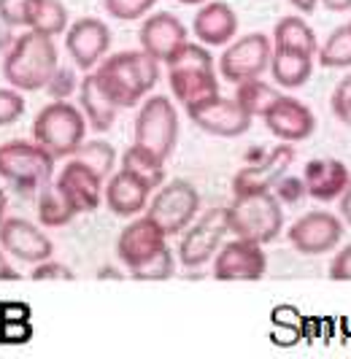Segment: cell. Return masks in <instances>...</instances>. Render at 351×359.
<instances>
[{"instance_id": "1", "label": "cell", "mask_w": 351, "mask_h": 359, "mask_svg": "<svg viewBox=\"0 0 351 359\" xmlns=\"http://www.w3.org/2000/svg\"><path fill=\"white\" fill-rule=\"evenodd\" d=\"M95 81L117 108H133L159 81V60L143 49L119 52L100 62V68L95 71Z\"/></svg>"}, {"instance_id": "46", "label": "cell", "mask_w": 351, "mask_h": 359, "mask_svg": "<svg viewBox=\"0 0 351 359\" xmlns=\"http://www.w3.org/2000/svg\"><path fill=\"white\" fill-rule=\"evenodd\" d=\"M178 3H187V6H194V3H206V0H178Z\"/></svg>"}, {"instance_id": "24", "label": "cell", "mask_w": 351, "mask_h": 359, "mask_svg": "<svg viewBox=\"0 0 351 359\" xmlns=\"http://www.w3.org/2000/svg\"><path fill=\"white\" fill-rule=\"evenodd\" d=\"M79 108H81L87 125L98 133L111 130V125L117 122V114H119V108L100 92L98 81H95V73L84 76L81 84H79Z\"/></svg>"}, {"instance_id": "40", "label": "cell", "mask_w": 351, "mask_h": 359, "mask_svg": "<svg viewBox=\"0 0 351 359\" xmlns=\"http://www.w3.org/2000/svg\"><path fill=\"white\" fill-rule=\"evenodd\" d=\"M330 278L333 281H351V243H346L330 262Z\"/></svg>"}, {"instance_id": "14", "label": "cell", "mask_w": 351, "mask_h": 359, "mask_svg": "<svg viewBox=\"0 0 351 359\" xmlns=\"http://www.w3.org/2000/svg\"><path fill=\"white\" fill-rule=\"evenodd\" d=\"M108 46H111V30L103 19L98 17L79 19L65 33V49H68L73 65L81 71H92L100 62V57L108 52Z\"/></svg>"}, {"instance_id": "9", "label": "cell", "mask_w": 351, "mask_h": 359, "mask_svg": "<svg viewBox=\"0 0 351 359\" xmlns=\"http://www.w3.org/2000/svg\"><path fill=\"white\" fill-rule=\"evenodd\" d=\"M270 41L263 33H249L230 43L225 54L219 57V73L230 84H241L246 79H257L270 65Z\"/></svg>"}, {"instance_id": "15", "label": "cell", "mask_w": 351, "mask_h": 359, "mask_svg": "<svg viewBox=\"0 0 351 359\" xmlns=\"http://www.w3.org/2000/svg\"><path fill=\"white\" fill-rule=\"evenodd\" d=\"M165 246H168V235L162 233L157 224L143 214L135 222H130L122 233H119L117 257L122 259V265L127 270H135L143 262H149L157 252H162Z\"/></svg>"}, {"instance_id": "44", "label": "cell", "mask_w": 351, "mask_h": 359, "mask_svg": "<svg viewBox=\"0 0 351 359\" xmlns=\"http://www.w3.org/2000/svg\"><path fill=\"white\" fill-rule=\"evenodd\" d=\"M295 8H298L300 14H311L316 6H319V0H289Z\"/></svg>"}, {"instance_id": "33", "label": "cell", "mask_w": 351, "mask_h": 359, "mask_svg": "<svg viewBox=\"0 0 351 359\" xmlns=\"http://www.w3.org/2000/svg\"><path fill=\"white\" fill-rule=\"evenodd\" d=\"M176 270V262H173V252L165 246L162 252H157L149 262H143L140 268L130 270V278H135V281H165V278H171Z\"/></svg>"}, {"instance_id": "12", "label": "cell", "mask_w": 351, "mask_h": 359, "mask_svg": "<svg viewBox=\"0 0 351 359\" xmlns=\"http://www.w3.org/2000/svg\"><path fill=\"white\" fill-rule=\"evenodd\" d=\"M227 233V211H208L194 227L184 230L178 243V259L184 268H200L216 254L222 238Z\"/></svg>"}, {"instance_id": "23", "label": "cell", "mask_w": 351, "mask_h": 359, "mask_svg": "<svg viewBox=\"0 0 351 359\" xmlns=\"http://www.w3.org/2000/svg\"><path fill=\"white\" fill-rule=\"evenodd\" d=\"M168 84L173 97L184 103V108L219 95L216 68H168Z\"/></svg>"}, {"instance_id": "43", "label": "cell", "mask_w": 351, "mask_h": 359, "mask_svg": "<svg viewBox=\"0 0 351 359\" xmlns=\"http://www.w3.org/2000/svg\"><path fill=\"white\" fill-rule=\"evenodd\" d=\"M6 278L19 281V276L14 273V268H8V265H6V259H3V246H0V281H6Z\"/></svg>"}, {"instance_id": "28", "label": "cell", "mask_w": 351, "mask_h": 359, "mask_svg": "<svg viewBox=\"0 0 351 359\" xmlns=\"http://www.w3.org/2000/svg\"><path fill=\"white\" fill-rule=\"evenodd\" d=\"M235 87H238L235 103L244 108L251 119H254V116H265V114L273 108V103L281 97V92L276 90L273 84L263 81L260 76H257V79H246V81L235 84Z\"/></svg>"}, {"instance_id": "21", "label": "cell", "mask_w": 351, "mask_h": 359, "mask_svg": "<svg viewBox=\"0 0 351 359\" xmlns=\"http://www.w3.org/2000/svg\"><path fill=\"white\" fill-rule=\"evenodd\" d=\"M149 195H152V189L140 179H135L133 173L122 170V168L117 173H111L108 184L103 187V200L108 205V211L117 216H124V219L143 214L146 205H149Z\"/></svg>"}, {"instance_id": "7", "label": "cell", "mask_w": 351, "mask_h": 359, "mask_svg": "<svg viewBox=\"0 0 351 359\" xmlns=\"http://www.w3.org/2000/svg\"><path fill=\"white\" fill-rule=\"evenodd\" d=\"M178 141V114L165 95H152L135 119V144L154 151L159 160L173 154Z\"/></svg>"}, {"instance_id": "27", "label": "cell", "mask_w": 351, "mask_h": 359, "mask_svg": "<svg viewBox=\"0 0 351 359\" xmlns=\"http://www.w3.org/2000/svg\"><path fill=\"white\" fill-rule=\"evenodd\" d=\"M122 170L133 173L135 179H140L149 189H157L165 181V160H159L154 151L143 149V146L133 144L130 149H124L122 154Z\"/></svg>"}, {"instance_id": "32", "label": "cell", "mask_w": 351, "mask_h": 359, "mask_svg": "<svg viewBox=\"0 0 351 359\" xmlns=\"http://www.w3.org/2000/svg\"><path fill=\"white\" fill-rule=\"evenodd\" d=\"M73 160L84 162L87 168H92V170L105 181L108 176H111V170H114L117 151H114V146L105 144V141H87V144H81L79 149H76Z\"/></svg>"}, {"instance_id": "22", "label": "cell", "mask_w": 351, "mask_h": 359, "mask_svg": "<svg viewBox=\"0 0 351 359\" xmlns=\"http://www.w3.org/2000/svg\"><path fill=\"white\" fill-rule=\"evenodd\" d=\"M194 41L203 46H225L238 33V14L222 0H208L192 22Z\"/></svg>"}, {"instance_id": "16", "label": "cell", "mask_w": 351, "mask_h": 359, "mask_svg": "<svg viewBox=\"0 0 351 359\" xmlns=\"http://www.w3.org/2000/svg\"><path fill=\"white\" fill-rule=\"evenodd\" d=\"M54 187L65 195V200L70 203V208L76 214H92L98 211L100 200H103V179L87 168L84 162L73 160L68 162L60 176L54 179Z\"/></svg>"}, {"instance_id": "13", "label": "cell", "mask_w": 351, "mask_h": 359, "mask_svg": "<svg viewBox=\"0 0 351 359\" xmlns=\"http://www.w3.org/2000/svg\"><path fill=\"white\" fill-rule=\"evenodd\" d=\"M295 162V149L292 144H279L273 151H267V157L257 165H246L244 170H238V176L232 179V195H257V192H273L286 170Z\"/></svg>"}, {"instance_id": "39", "label": "cell", "mask_w": 351, "mask_h": 359, "mask_svg": "<svg viewBox=\"0 0 351 359\" xmlns=\"http://www.w3.org/2000/svg\"><path fill=\"white\" fill-rule=\"evenodd\" d=\"M30 278H33V281H73L76 276H73L70 268H65V265L52 262V259H44V262H38L33 268Z\"/></svg>"}, {"instance_id": "37", "label": "cell", "mask_w": 351, "mask_h": 359, "mask_svg": "<svg viewBox=\"0 0 351 359\" xmlns=\"http://www.w3.org/2000/svg\"><path fill=\"white\" fill-rule=\"evenodd\" d=\"M333 114L343 125H351V73L333 90Z\"/></svg>"}, {"instance_id": "10", "label": "cell", "mask_w": 351, "mask_h": 359, "mask_svg": "<svg viewBox=\"0 0 351 359\" xmlns=\"http://www.w3.org/2000/svg\"><path fill=\"white\" fill-rule=\"evenodd\" d=\"M187 116L200 130L219 138H238L251 127V116L235 103V97H222V95L187 106Z\"/></svg>"}, {"instance_id": "19", "label": "cell", "mask_w": 351, "mask_h": 359, "mask_svg": "<svg viewBox=\"0 0 351 359\" xmlns=\"http://www.w3.org/2000/svg\"><path fill=\"white\" fill-rule=\"evenodd\" d=\"M138 38L143 52L152 54L159 62H165L181 43H187V27L171 11H159L140 25Z\"/></svg>"}, {"instance_id": "4", "label": "cell", "mask_w": 351, "mask_h": 359, "mask_svg": "<svg viewBox=\"0 0 351 359\" xmlns=\"http://www.w3.org/2000/svg\"><path fill=\"white\" fill-rule=\"evenodd\" d=\"M225 211H227V233H235V238H246L263 246L276 241L284 227L281 200L273 192L241 195Z\"/></svg>"}, {"instance_id": "20", "label": "cell", "mask_w": 351, "mask_h": 359, "mask_svg": "<svg viewBox=\"0 0 351 359\" xmlns=\"http://www.w3.org/2000/svg\"><path fill=\"white\" fill-rule=\"evenodd\" d=\"M351 170L335 157H316V160L305 162L303 170V187L308 198L319 200V203H333L340 198V192L349 184Z\"/></svg>"}, {"instance_id": "42", "label": "cell", "mask_w": 351, "mask_h": 359, "mask_svg": "<svg viewBox=\"0 0 351 359\" xmlns=\"http://www.w3.org/2000/svg\"><path fill=\"white\" fill-rule=\"evenodd\" d=\"M327 11H333V14H346L351 11V0H319Z\"/></svg>"}, {"instance_id": "11", "label": "cell", "mask_w": 351, "mask_h": 359, "mask_svg": "<svg viewBox=\"0 0 351 359\" xmlns=\"http://www.w3.org/2000/svg\"><path fill=\"white\" fill-rule=\"evenodd\" d=\"M267 270V257L263 243L235 238L222 246L213 262V278L216 281H260Z\"/></svg>"}, {"instance_id": "34", "label": "cell", "mask_w": 351, "mask_h": 359, "mask_svg": "<svg viewBox=\"0 0 351 359\" xmlns=\"http://www.w3.org/2000/svg\"><path fill=\"white\" fill-rule=\"evenodd\" d=\"M157 0H103V8L114 19H122V22H133L140 19L143 14H149L154 8Z\"/></svg>"}, {"instance_id": "45", "label": "cell", "mask_w": 351, "mask_h": 359, "mask_svg": "<svg viewBox=\"0 0 351 359\" xmlns=\"http://www.w3.org/2000/svg\"><path fill=\"white\" fill-rule=\"evenodd\" d=\"M3 214H6V195H3V189H0V222H3Z\"/></svg>"}, {"instance_id": "2", "label": "cell", "mask_w": 351, "mask_h": 359, "mask_svg": "<svg viewBox=\"0 0 351 359\" xmlns=\"http://www.w3.org/2000/svg\"><path fill=\"white\" fill-rule=\"evenodd\" d=\"M57 65V46L52 38L30 30L19 36L6 54L3 79L19 92H38L49 84Z\"/></svg>"}, {"instance_id": "36", "label": "cell", "mask_w": 351, "mask_h": 359, "mask_svg": "<svg viewBox=\"0 0 351 359\" xmlns=\"http://www.w3.org/2000/svg\"><path fill=\"white\" fill-rule=\"evenodd\" d=\"M44 90L52 95V100H65L70 92L79 90L73 68H62V65H57V71L52 73V79H49V84H46Z\"/></svg>"}, {"instance_id": "25", "label": "cell", "mask_w": 351, "mask_h": 359, "mask_svg": "<svg viewBox=\"0 0 351 359\" xmlns=\"http://www.w3.org/2000/svg\"><path fill=\"white\" fill-rule=\"evenodd\" d=\"M267 68L273 73L276 84L286 87V90H298V87H303L311 79V73H314V54L276 46L273 54H270V65Z\"/></svg>"}, {"instance_id": "47", "label": "cell", "mask_w": 351, "mask_h": 359, "mask_svg": "<svg viewBox=\"0 0 351 359\" xmlns=\"http://www.w3.org/2000/svg\"><path fill=\"white\" fill-rule=\"evenodd\" d=\"M349 27H351V22H349Z\"/></svg>"}, {"instance_id": "38", "label": "cell", "mask_w": 351, "mask_h": 359, "mask_svg": "<svg viewBox=\"0 0 351 359\" xmlns=\"http://www.w3.org/2000/svg\"><path fill=\"white\" fill-rule=\"evenodd\" d=\"M0 22L6 27H27V0H0Z\"/></svg>"}, {"instance_id": "3", "label": "cell", "mask_w": 351, "mask_h": 359, "mask_svg": "<svg viewBox=\"0 0 351 359\" xmlns=\"http://www.w3.org/2000/svg\"><path fill=\"white\" fill-rule=\"evenodd\" d=\"M87 135V119L81 108L68 100H54L38 111L33 122V138L44 151H49L54 160L73 157L76 149L84 144Z\"/></svg>"}, {"instance_id": "5", "label": "cell", "mask_w": 351, "mask_h": 359, "mask_svg": "<svg viewBox=\"0 0 351 359\" xmlns=\"http://www.w3.org/2000/svg\"><path fill=\"white\" fill-rule=\"evenodd\" d=\"M54 157L38 144L8 141L0 146V179H6L17 192L33 195L41 187L52 184Z\"/></svg>"}, {"instance_id": "29", "label": "cell", "mask_w": 351, "mask_h": 359, "mask_svg": "<svg viewBox=\"0 0 351 359\" xmlns=\"http://www.w3.org/2000/svg\"><path fill=\"white\" fill-rule=\"evenodd\" d=\"M273 41L281 49H295V52L316 54L319 41H316L314 27L303 17H284L273 30Z\"/></svg>"}, {"instance_id": "6", "label": "cell", "mask_w": 351, "mask_h": 359, "mask_svg": "<svg viewBox=\"0 0 351 359\" xmlns=\"http://www.w3.org/2000/svg\"><path fill=\"white\" fill-rule=\"evenodd\" d=\"M197 208H200V192L190 181L173 179L168 184L165 181L159 184L157 195L152 198V203L146 205L143 214L171 238V235H181L192 224L194 216H197Z\"/></svg>"}, {"instance_id": "8", "label": "cell", "mask_w": 351, "mask_h": 359, "mask_svg": "<svg viewBox=\"0 0 351 359\" xmlns=\"http://www.w3.org/2000/svg\"><path fill=\"white\" fill-rule=\"evenodd\" d=\"M289 243L305 257L335 252L343 241V219L330 211H308L286 230Z\"/></svg>"}, {"instance_id": "26", "label": "cell", "mask_w": 351, "mask_h": 359, "mask_svg": "<svg viewBox=\"0 0 351 359\" xmlns=\"http://www.w3.org/2000/svg\"><path fill=\"white\" fill-rule=\"evenodd\" d=\"M27 27L41 36H62L68 27V8L62 0H27Z\"/></svg>"}, {"instance_id": "35", "label": "cell", "mask_w": 351, "mask_h": 359, "mask_svg": "<svg viewBox=\"0 0 351 359\" xmlns=\"http://www.w3.org/2000/svg\"><path fill=\"white\" fill-rule=\"evenodd\" d=\"M25 114V97L19 90H0V127L14 125Z\"/></svg>"}, {"instance_id": "18", "label": "cell", "mask_w": 351, "mask_h": 359, "mask_svg": "<svg viewBox=\"0 0 351 359\" xmlns=\"http://www.w3.org/2000/svg\"><path fill=\"white\" fill-rule=\"evenodd\" d=\"M0 246L3 252L17 257L22 262L38 265L44 259H52V241L38 230L35 224L25 222V219H6L0 222Z\"/></svg>"}, {"instance_id": "41", "label": "cell", "mask_w": 351, "mask_h": 359, "mask_svg": "<svg viewBox=\"0 0 351 359\" xmlns=\"http://www.w3.org/2000/svg\"><path fill=\"white\" fill-rule=\"evenodd\" d=\"M338 208H340V219L351 227V176H349L346 189H343V192H340V198H338Z\"/></svg>"}, {"instance_id": "17", "label": "cell", "mask_w": 351, "mask_h": 359, "mask_svg": "<svg viewBox=\"0 0 351 359\" xmlns=\"http://www.w3.org/2000/svg\"><path fill=\"white\" fill-rule=\"evenodd\" d=\"M267 130L284 141V144H300L305 138H311L316 130V116L314 111L305 106L298 97H286L281 95L273 103V108L263 116Z\"/></svg>"}, {"instance_id": "31", "label": "cell", "mask_w": 351, "mask_h": 359, "mask_svg": "<svg viewBox=\"0 0 351 359\" xmlns=\"http://www.w3.org/2000/svg\"><path fill=\"white\" fill-rule=\"evenodd\" d=\"M316 54H319L322 68H330V71L351 68V27L349 25L335 27L333 33L327 36V41H324V46L316 49Z\"/></svg>"}, {"instance_id": "30", "label": "cell", "mask_w": 351, "mask_h": 359, "mask_svg": "<svg viewBox=\"0 0 351 359\" xmlns=\"http://www.w3.org/2000/svg\"><path fill=\"white\" fill-rule=\"evenodd\" d=\"M76 211L70 208V203L65 200V195L52 184L38 189V222L44 227H65L73 222Z\"/></svg>"}]
</instances>
